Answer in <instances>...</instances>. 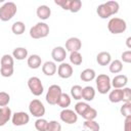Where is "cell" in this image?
Instances as JSON below:
<instances>
[{"label": "cell", "mask_w": 131, "mask_h": 131, "mask_svg": "<svg viewBox=\"0 0 131 131\" xmlns=\"http://www.w3.org/2000/svg\"><path fill=\"white\" fill-rule=\"evenodd\" d=\"M72 102V98L71 96L68 94V93H63L60 95L59 99H58V102H57V105L60 106L61 108H68V106H70Z\"/></svg>", "instance_id": "cell-25"}, {"label": "cell", "mask_w": 131, "mask_h": 131, "mask_svg": "<svg viewBox=\"0 0 131 131\" xmlns=\"http://www.w3.org/2000/svg\"><path fill=\"white\" fill-rule=\"evenodd\" d=\"M51 57L55 62H64L67 57V50L62 46H56L51 51Z\"/></svg>", "instance_id": "cell-11"}, {"label": "cell", "mask_w": 131, "mask_h": 131, "mask_svg": "<svg viewBox=\"0 0 131 131\" xmlns=\"http://www.w3.org/2000/svg\"><path fill=\"white\" fill-rule=\"evenodd\" d=\"M95 78H96V74L93 69H85L80 74V79L84 82H90Z\"/></svg>", "instance_id": "cell-21"}, {"label": "cell", "mask_w": 131, "mask_h": 131, "mask_svg": "<svg viewBox=\"0 0 131 131\" xmlns=\"http://www.w3.org/2000/svg\"><path fill=\"white\" fill-rule=\"evenodd\" d=\"M96 88L100 94H106L111 91L112 88V80L105 74H100L95 78Z\"/></svg>", "instance_id": "cell-5"}, {"label": "cell", "mask_w": 131, "mask_h": 131, "mask_svg": "<svg viewBox=\"0 0 131 131\" xmlns=\"http://www.w3.org/2000/svg\"><path fill=\"white\" fill-rule=\"evenodd\" d=\"M17 12V7L14 2H5L0 7V19L2 21L10 20Z\"/></svg>", "instance_id": "cell-2"}, {"label": "cell", "mask_w": 131, "mask_h": 131, "mask_svg": "<svg viewBox=\"0 0 131 131\" xmlns=\"http://www.w3.org/2000/svg\"><path fill=\"white\" fill-rule=\"evenodd\" d=\"M29 112L33 117L36 118H42L45 115V106L39 99H33L29 103Z\"/></svg>", "instance_id": "cell-7"}, {"label": "cell", "mask_w": 131, "mask_h": 131, "mask_svg": "<svg viewBox=\"0 0 131 131\" xmlns=\"http://www.w3.org/2000/svg\"><path fill=\"white\" fill-rule=\"evenodd\" d=\"M107 29L112 34H121L124 33L127 29V24L123 18L120 17H112L107 23Z\"/></svg>", "instance_id": "cell-4"}, {"label": "cell", "mask_w": 131, "mask_h": 131, "mask_svg": "<svg viewBox=\"0 0 131 131\" xmlns=\"http://www.w3.org/2000/svg\"><path fill=\"white\" fill-rule=\"evenodd\" d=\"M30 121V116L26 112H16L12 115L11 122L14 126H24L27 125Z\"/></svg>", "instance_id": "cell-10"}, {"label": "cell", "mask_w": 131, "mask_h": 131, "mask_svg": "<svg viewBox=\"0 0 131 131\" xmlns=\"http://www.w3.org/2000/svg\"><path fill=\"white\" fill-rule=\"evenodd\" d=\"M59 118L63 123L69 124V125L75 124L78 121L77 113L73 110H70V108H63L59 114Z\"/></svg>", "instance_id": "cell-9"}, {"label": "cell", "mask_w": 131, "mask_h": 131, "mask_svg": "<svg viewBox=\"0 0 131 131\" xmlns=\"http://www.w3.org/2000/svg\"><path fill=\"white\" fill-rule=\"evenodd\" d=\"M12 56L16 60H24L28 57V50L25 47H16L12 51Z\"/></svg>", "instance_id": "cell-22"}, {"label": "cell", "mask_w": 131, "mask_h": 131, "mask_svg": "<svg viewBox=\"0 0 131 131\" xmlns=\"http://www.w3.org/2000/svg\"><path fill=\"white\" fill-rule=\"evenodd\" d=\"M124 131H131V116L125 118V121H124Z\"/></svg>", "instance_id": "cell-42"}, {"label": "cell", "mask_w": 131, "mask_h": 131, "mask_svg": "<svg viewBox=\"0 0 131 131\" xmlns=\"http://www.w3.org/2000/svg\"><path fill=\"white\" fill-rule=\"evenodd\" d=\"M73 67L68 62H61L57 68V74L61 79H69L73 75Z\"/></svg>", "instance_id": "cell-12"}, {"label": "cell", "mask_w": 131, "mask_h": 131, "mask_svg": "<svg viewBox=\"0 0 131 131\" xmlns=\"http://www.w3.org/2000/svg\"><path fill=\"white\" fill-rule=\"evenodd\" d=\"M49 34V26L46 23L39 21L30 29V36L33 39H41L47 37Z\"/></svg>", "instance_id": "cell-3"}, {"label": "cell", "mask_w": 131, "mask_h": 131, "mask_svg": "<svg viewBox=\"0 0 131 131\" xmlns=\"http://www.w3.org/2000/svg\"><path fill=\"white\" fill-rule=\"evenodd\" d=\"M127 83H128L127 76L122 75V74L115 76L113 78V80H112V86L115 89H123V88H125V86L127 85Z\"/></svg>", "instance_id": "cell-14"}, {"label": "cell", "mask_w": 131, "mask_h": 131, "mask_svg": "<svg viewBox=\"0 0 131 131\" xmlns=\"http://www.w3.org/2000/svg\"><path fill=\"white\" fill-rule=\"evenodd\" d=\"M126 46H127L129 49H131V36L126 39Z\"/></svg>", "instance_id": "cell-43"}, {"label": "cell", "mask_w": 131, "mask_h": 131, "mask_svg": "<svg viewBox=\"0 0 131 131\" xmlns=\"http://www.w3.org/2000/svg\"><path fill=\"white\" fill-rule=\"evenodd\" d=\"M83 128L85 129V131H99L100 126L95 120H92V121H85L83 123Z\"/></svg>", "instance_id": "cell-28"}, {"label": "cell", "mask_w": 131, "mask_h": 131, "mask_svg": "<svg viewBox=\"0 0 131 131\" xmlns=\"http://www.w3.org/2000/svg\"><path fill=\"white\" fill-rule=\"evenodd\" d=\"M121 58L124 62H127V63H131V50H126L122 53L121 55Z\"/></svg>", "instance_id": "cell-41"}, {"label": "cell", "mask_w": 131, "mask_h": 131, "mask_svg": "<svg viewBox=\"0 0 131 131\" xmlns=\"http://www.w3.org/2000/svg\"><path fill=\"white\" fill-rule=\"evenodd\" d=\"M57 71V67L55 61H51V60H47L42 64V72L44 75L46 76H53Z\"/></svg>", "instance_id": "cell-15"}, {"label": "cell", "mask_w": 131, "mask_h": 131, "mask_svg": "<svg viewBox=\"0 0 131 131\" xmlns=\"http://www.w3.org/2000/svg\"><path fill=\"white\" fill-rule=\"evenodd\" d=\"M82 47V42L77 37H71L66 41V50L70 52L79 51Z\"/></svg>", "instance_id": "cell-13"}, {"label": "cell", "mask_w": 131, "mask_h": 131, "mask_svg": "<svg viewBox=\"0 0 131 131\" xmlns=\"http://www.w3.org/2000/svg\"><path fill=\"white\" fill-rule=\"evenodd\" d=\"M61 94H62V90H61L60 86L53 84V85L49 86L47 93H46V96H45V99L49 104L54 105V104H57L58 99H59Z\"/></svg>", "instance_id": "cell-6"}, {"label": "cell", "mask_w": 131, "mask_h": 131, "mask_svg": "<svg viewBox=\"0 0 131 131\" xmlns=\"http://www.w3.org/2000/svg\"><path fill=\"white\" fill-rule=\"evenodd\" d=\"M54 3L56 5H59L62 9L64 10H70V5H71V0H55Z\"/></svg>", "instance_id": "cell-39"}, {"label": "cell", "mask_w": 131, "mask_h": 131, "mask_svg": "<svg viewBox=\"0 0 131 131\" xmlns=\"http://www.w3.org/2000/svg\"><path fill=\"white\" fill-rule=\"evenodd\" d=\"M95 97V89L92 86H86L83 88L82 98L86 101H92Z\"/></svg>", "instance_id": "cell-23"}, {"label": "cell", "mask_w": 131, "mask_h": 131, "mask_svg": "<svg viewBox=\"0 0 131 131\" xmlns=\"http://www.w3.org/2000/svg\"><path fill=\"white\" fill-rule=\"evenodd\" d=\"M108 99L113 103H118L123 101V89H115L110 91L108 93Z\"/></svg>", "instance_id": "cell-20"}, {"label": "cell", "mask_w": 131, "mask_h": 131, "mask_svg": "<svg viewBox=\"0 0 131 131\" xmlns=\"http://www.w3.org/2000/svg\"><path fill=\"white\" fill-rule=\"evenodd\" d=\"M48 121L43 119V118H39L36 120L35 122V128L36 130L38 131H47V128H48Z\"/></svg>", "instance_id": "cell-31"}, {"label": "cell", "mask_w": 131, "mask_h": 131, "mask_svg": "<svg viewBox=\"0 0 131 131\" xmlns=\"http://www.w3.org/2000/svg\"><path fill=\"white\" fill-rule=\"evenodd\" d=\"M28 87L32 94L35 96H40L44 91L43 84L38 77H31L28 80Z\"/></svg>", "instance_id": "cell-8"}, {"label": "cell", "mask_w": 131, "mask_h": 131, "mask_svg": "<svg viewBox=\"0 0 131 131\" xmlns=\"http://www.w3.org/2000/svg\"><path fill=\"white\" fill-rule=\"evenodd\" d=\"M85 121H92V120H95L96 117H97V111L94 108V107H91L89 106L86 112L81 116Z\"/></svg>", "instance_id": "cell-27"}, {"label": "cell", "mask_w": 131, "mask_h": 131, "mask_svg": "<svg viewBox=\"0 0 131 131\" xmlns=\"http://www.w3.org/2000/svg\"><path fill=\"white\" fill-rule=\"evenodd\" d=\"M13 72H14V68L13 67H1L0 68L1 76L2 77H5V78L11 77L12 74H13Z\"/></svg>", "instance_id": "cell-37"}, {"label": "cell", "mask_w": 131, "mask_h": 131, "mask_svg": "<svg viewBox=\"0 0 131 131\" xmlns=\"http://www.w3.org/2000/svg\"><path fill=\"white\" fill-rule=\"evenodd\" d=\"M82 94H83V88L80 85H74L71 88V96L74 99L80 100L82 98Z\"/></svg>", "instance_id": "cell-30"}, {"label": "cell", "mask_w": 131, "mask_h": 131, "mask_svg": "<svg viewBox=\"0 0 131 131\" xmlns=\"http://www.w3.org/2000/svg\"><path fill=\"white\" fill-rule=\"evenodd\" d=\"M120 113L123 117H130L131 116V102H124V104L120 108Z\"/></svg>", "instance_id": "cell-34"}, {"label": "cell", "mask_w": 131, "mask_h": 131, "mask_svg": "<svg viewBox=\"0 0 131 131\" xmlns=\"http://www.w3.org/2000/svg\"><path fill=\"white\" fill-rule=\"evenodd\" d=\"M123 101L131 102V88L129 87L123 88Z\"/></svg>", "instance_id": "cell-40"}, {"label": "cell", "mask_w": 131, "mask_h": 131, "mask_svg": "<svg viewBox=\"0 0 131 131\" xmlns=\"http://www.w3.org/2000/svg\"><path fill=\"white\" fill-rule=\"evenodd\" d=\"M12 112L10 107L4 106L0 108V126H4L11 118H12Z\"/></svg>", "instance_id": "cell-17"}, {"label": "cell", "mask_w": 131, "mask_h": 131, "mask_svg": "<svg viewBox=\"0 0 131 131\" xmlns=\"http://www.w3.org/2000/svg\"><path fill=\"white\" fill-rule=\"evenodd\" d=\"M82 8V1L81 0H71V5H70V11L73 13H76L80 11Z\"/></svg>", "instance_id": "cell-35"}, {"label": "cell", "mask_w": 131, "mask_h": 131, "mask_svg": "<svg viewBox=\"0 0 131 131\" xmlns=\"http://www.w3.org/2000/svg\"><path fill=\"white\" fill-rule=\"evenodd\" d=\"M70 61L71 63H73L74 66H80L83 61V57H82V54L79 52V51H74V52H71L70 53Z\"/></svg>", "instance_id": "cell-29"}, {"label": "cell", "mask_w": 131, "mask_h": 131, "mask_svg": "<svg viewBox=\"0 0 131 131\" xmlns=\"http://www.w3.org/2000/svg\"><path fill=\"white\" fill-rule=\"evenodd\" d=\"M96 62L99 66H110V63L112 62V56L110 54V52L107 51H101L96 55Z\"/></svg>", "instance_id": "cell-16"}, {"label": "cell", "mask_w": 131, "mask_h": 131, "mask_svg": "<svg viewBox=\"0 0 131 131\" xmlns=\"http://www.w3.org/2000/svg\"><path fill=\"white\" fill-rule=\"evenodd\" d=\"M90 105L87 103V102H84V101H78L76 104H75V112L77 113V115L79 116H82L86 110L89 107Z\"/></svg>", "instance_id": "cell-32"}, {"label": "cell", "mask_w": 131, "mask_h": 131, "mask_svg": "<svg viewBox=\"0 0 131 131\" xmlns=\"http://www.w3.org/2000/svg\"><path fill=\"white\" fill-rule=\"evenodd\" d=\"M1 67H13L14 64V57L10 54H4L1 57Z\"/></svg>", "instance_id": "cell-33"}, {"label": "cell", "mask_w": 131, "mask_h": 131, "mask_svg": "<svg viewBox=\"0 0 131 131\" xmlns=\"http://www.w3.org/2000/svg\"><path fill=\"white\" fill-rule=\"evenodd\" d=\"M11 31L14 35H23L26 31V25L23 21H15L11 26Z\"/></svg>", "instance_id": "cell-26"}, {"label": "cell", "mask_w": 131, "mask_h": 131, "mask_svg": "<svg viewBox=\"0 0 131 131\" xmlns=\"http://www.w3.org/2000/svg\"><path fill=\"white\" fill-rule=\"evenodd\" d=\"M28 67L33 70H37L42 66V59L38 54H32L27 59Z\"/></svg>", "instance_id": "cell-18"}, {"label": "cell", "mask_w": 131, "mask_h": 131, "mask_svg": "<svg viewBox=\"0 0 131 131\" xmlns=\"http://www.w3.org/2000/svg\"><path fill=\"white\" fill-rule=\"evenodd\" d=\"M108 70L111 73L113 74H119L122 72L123 70V62L120 60V59H115V60H112V62L110 63L108 66Z\"/></svg>", "instance_id": "cell-24"}, {"label": "cell", "mask_w": 131, "mask_h": 131, "mask_svg": "<svg viewBox=\"0 0 131 131\" xmlns=\"http://www.w3.org/2000/svg\"><path fill=\"white\" fill-rule=\"evenodd\" d=\"M47 131H61V125L57 121H49Z\"/></svg>", "instance_id": "cell-38"}, {"label": "cell", "mask_w": 131, "mask_h": 131, "mask_svg": "<svg viewBox=\"0 0 131 131\" xmlns=\"http://www.w3.org/2000/svg\"><path fill=\"white\" fill-rule=\"evenodd\" d=\"M119 3L117 1H107L105 3H101L96 8V13L102 19L108 18L110 16L118 13L119 11Z\"/></svg>", "instance_id": "cell-1"}, {"label": "cell", "mask_w": 131, "mask_h": 131, "mask_svg": "<svg viewBox=\"0 0 131 131\" xmlns=\"http://www.w3.org/2000/svg\"><path fill=\"white\" fill-rule=\"evenodd\" d=\"M36 14L41 20H46L51 15V9L47 5H40L36 10Z\"/></svg>", "instance_id": "cell-19"}, {"label": "cell", "mask_w": 131, "mask_h": 131, "mask_svg": "<svg viewBox=\"0 0 131 131\" xmlns=\"http://www.w3.org/2000/svg\"><path fill=\"white\" fill-rule=\"evenodd\" d=\"M10 101V95L4 91H1L0 92V106L1 107H4L6 106Z\"/></svg>", "instance_id": "cell-36"}]
</instances>
